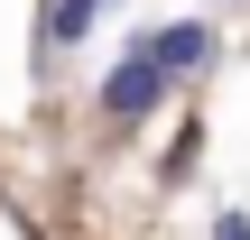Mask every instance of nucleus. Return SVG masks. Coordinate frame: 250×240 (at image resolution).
Listing matches in <instances>:
<instances>
[{
  "instance_id": "2",
  "label": "nucleus",
  "mask_w": 250,
  "mask_h": 240,
  "mask_svg": "<svg viewBox=\"0 0 250 240\" xmlns=\"http://www.w3.org/2000/svg\"><path fill=\"white\" fill-rule=\"evenodd\" d=\"M139 46L158 55V74H167V83H186V74H204V65H213V28H204V18H167V28H139Z\"/></svg>"
},
{
  "instance_id": "3",
  "label": "nucleus",
  "mask_w": 250,
  "mask_h": 240,
  "mask_svg": "<svg viewBox=\"0 0 250 240\" xmlns=\"http://www.w3.org/2000/svg\"><path fill=\"white\" fill-rule=\"evenodd\" d=\"M102 9H111V0H46V18H37V46H46V55L83 46V37L102 28Z\"/></svg>"
},
{
  "instance_id": "4",
  "label": "nucleus",
  "mask_w": 250,
  "mask_h": 240,
  "mask_svg": "<svg viewBox=\"0 0 250 240\" xmlns=\"http://www.w3.org/2000/svg\"><path fill=\"white\" fill-rule=\"evenodd\" d=\"M213 240H250V213H223V222H213Z\"/></svg>"
},
{
  "instance_id": "1",
  "label": "nucleus",
  "mask_w": 250,
  "mask_h": 240,
  "mask_svg": "<svg viewBox=\"0 0 250 240\" xmlns=\"http://www.w3.org/2000/svg\"><path fill=\"white\" fill-rule=\"evenodd\" d=\"M167 92H176V83H167V74H158V55H148V46L130 37V46L111 55V74L93 83V111H102L111 129H139V120H148V111H158Z\"/></svg>"
}]
</instances>
